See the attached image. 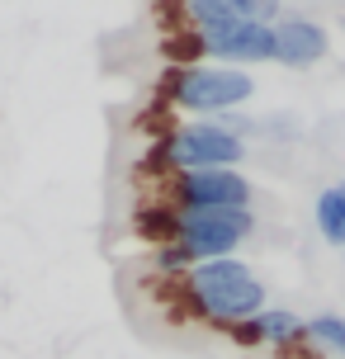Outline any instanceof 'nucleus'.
Returning a JSON list of instances; mask_svg holds the SVG:
<instances>
[{
  "instance_id": "20e7f679",
  "label": "nucleus",
  "mask_w": 345,
  "mask_h": 359,
  "mask_svg": "<svg viewBox=\"0 0 345 359\" xmlns=\"http://www.w3.org/2000/svg\"><path fill=\"white\" fill-rule=\"evenodd\" d=\"M246 156V142L227 133L222 123H180L170 128L161 142L151 147V165L165 175H180V170H236Z\"/></svg>"
},
{
  "instance_id": "f257e3e1",
  "label": "nucleus",
  "mask_w": 345,
  "mask_h": 359,
  "mask_svg": "<svg viewBox=\"0 0 345 359\" xmlns=\"http://www.w3.org/2000/svg\"><path fill=\"white\" fill-rule=\"evenodd\" d=\"M137 232L151 241H175L194 265L199 260H222L232 255L246 236L255 232L251 208H142L137 213Z\"/></svg>"
},
{
  "instance_id": "423d86ee",
  "label": "nucleus",
  "mask_w": 345,
  "mask_h": 359,
  "mask_svg": "<svg viewBox=\"0 0 345 359\" xmlns=\"http://www.w3.org/2000/svg\"><path fill=\"white\" fill-rule=\"evenodd\" d=\"M189 43H199L203 57H213L218 67H255V62H270L274 57V34L270 24H222V29H203L189 34Z\"/></svg>"
},
{
  "instance_id": "39448f33",
  "label": "nucleus",
  "mask_w": 345,
  "mask_h": 359,
  "mask_svg": "<svg viewBox=\"0 0 345 359\" xmlns=\"http://www.w3.org/2000/svg\"><path fill=\"white\" fill-rule=\"evenodd\" d=\"M161 189L165 208H251V180L241 170H180Z\"/></svg>"
},
{
  "instance_id": "9b49d317",
  "label": "nucleus",
  "mask_w": 345,
  "mask_h": 359,
  "mask_svg": "<svg viewBox=\"0 0 345 359\" xmlns=\"http://www.w3.org/2000/svg\"><path fill=\"white\" fill-rule=\"evenodd\" d=\"M303 336H308V345H312V350H322V355L345 359V317H336V312H322V317L303 322Z\"/></svg>"
},
{
  "instance_id": "ddd939ff",
  "label": "nucleus",
  "mask_w": 345,
  "mask_h": 359,
  "mask_svg": "<svg viewBox=\"0 0 345 359\" xmlns=\"http://www.w3.org/2000/svg\"><path fill=\"white\" fill-rule=\"evenodd\" d=\"M227 336H232L236 345H246V350L265 345V341H260V326H255V317H251V322H236V326H227Z\"/></svg>"
},
{
  "instance_id": "f8f14e48",
  "label": "nucleus",
  "mask_w": 345,
  "mask_h": 359,
  "mask_svg": "<svg viewBox=\"0 0 345 359\" xmlns=\"http://www.w3.org/2000/svg\"><path fill=\"white\" fill-rule=\"evenodd\" d=\"M151 265L161 269V274H184V269L194 265V260H189V255H184L180 246H175V241H165L161 251H156V260H151Z\"/></svg>"
},
{
  "instance_id": "f03ea898",
  "label": "nucleus",
  "mask_w": 345,
  "mask_h": 359,
  "mask_svg": "<svg viewBox=\"0 0 345 359\" xmlns=\"http://www.w3.org/2000/svg\"><path fill=\"white\" fill-rule=\"evenodd\" d=\"M184 303L199 317H208V322L236 326V322H251V317L265 312V284L236 255L199 260V265L184 269Z\"/></svg>"
},
{
  "instance_id": "6e6552de",
  "label": "nucleus",
  "mask_w": 345,
  "mask_h": 359,
  "mask_svg": "<svg viewBox=\"0 0 345 359\" xmlns=\"http://www.w3.org/2000/svg\"><path fill=\"white\" fill-rule=\"evenodd\" d=\"M270 34H274V57L270 62H279V67H317L331 48L327 29L312 24V19H274Z\"/></svg>"
},
{
  "instance_id": "7ed1b4c3",
  "label": "nucleus",
  "mask_w": 345,
  "mask_h": 359,
  "mask_svg": "<svg viewBox=\"0 0 345 359\" xmlns=\"http://www.w3.org/2000/svg\"><path fill=\"white\" fill-rule=\"evenodd\" d=\"M165 104L184 114H232L255 95V81L232 67H208V62H184L161 76Z\"/></svg>"
},
{
  "instance_id": "9d476101",
  "label": "nucleus",
  "mask_w": 345,
  "mask_h": 359,
  "mask_svg": "<svg viewBox=\"0 0 345 359\" xmlns=\"http://www.w3.org/2000/svg\"><path fill=\"white\" fill-rule=\"evenodd\" d=\"M317 232L331 246H345V184H331L317 194Z\"/></svg>"
},
{
  "instance_id": "1a4fd4ad",
  "label": "nucleus",
  "mask_w": 345,
  "mask_h": 359,
  "mask_svg": "<svg viewBox=\"0 0 345 359\" xmlns=\"http://www.w3.org/2000/svg\"><path fill=\"white\" fill-rule=\"evenodd\" d=\"M255 326H260V341L274 345V350H298V345H308L303 317L289 312V307H265V312L255 317Z\"/></svg>"
},
{
  "instance_id": "0eeeda50",
  "label": "nucleus",
  "mask_w": 345,
  "mask_h": 359,
  "mask_svg": "<svg viewBox=\"0 0 345 359\" xmlns=\"http://www.w3.org/2000/svg\"><path fill=\"white\" fill-rule=\"evenodd\" d=\"M184 15V24L203 34V29H222V24H274L279 19V0H170Z\"/></svg>"
}]
</instances>
